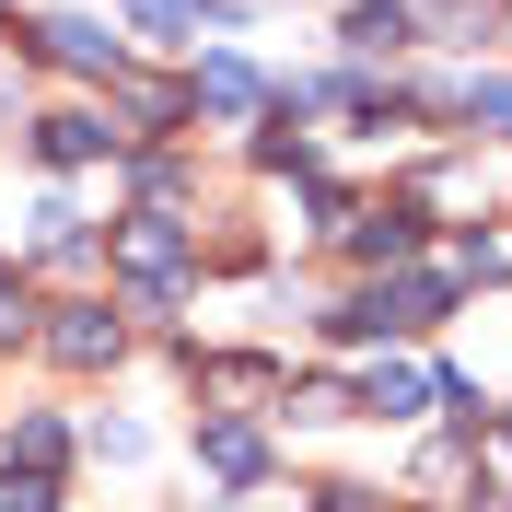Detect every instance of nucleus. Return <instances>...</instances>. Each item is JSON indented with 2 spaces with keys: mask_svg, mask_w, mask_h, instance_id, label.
Returning <instances> with one entry per match:
<instances>
[{
  "mask_svg": "<svg viewBox=\"0 0 512 512\" xmlns=\"http://www.w3.org/2000/svg\"><path fill=\"white\" fill-rule=\"evenodd\" d=\"M47 350H59L70 373H94V361H117V315H105V303H59V326H47Z\"/></svg>",
  "mask_w": 512,
  "mask_h": 512,
  "instance_id": "nucleus-3",
  "label": "nucleus"
},
{
  "mask_svg": "<svg viewBox=\"0 0 512 512\" xmlns=\"http://www.w3.org/2000/svg\"><path fill=\"white\" fill-rule=\"evenodd\" d=\"M326 512H361V489H326Z\"/></svg>",
  "mask_w": 512,
  "mask_h": 512,
  "instance_id": "nucleus-12",
  "label": "nucleus"
},
{
  "mask_svg": "<svg viewBox=\"0 0 512 512\" xmlns=\"http://www.w3.org/2000/svg\"><path fill=\"white\" fill-rule=\"evenodd\" d=\"M361 408L373 419H419V408H443V384L419 373V361H373V373H361Z\"/></svg>",
  "mask_w": 512,
  "mask_h": 512,
  "instance_id": "nucleus-4",
  "label": "nucleus"
},
{
  "mask_svg": "<svg viewBox=\"0 0 512 512\" xmlns=\"http://www.w3.org/2000/svg\"><path fill=\"white\" fill-rule=\"evenodd\" d=\"M128 12H140L152 35H187V24H198V0H128Z\"/></svg>",
  "mask_w": 512,
  "mask_h": 512,
  "instance_id": "nucleus-8",
  "label": "nucleus"
},
{
  "mask_svg": "<svg viewBox=\"0 0 512 512\" xmlns=\"http://www.w3.org/2000/svg\"><path fill=\"white\" fill-rule=\"evenodd\" d=\"M466 105H478L489 128H512V82H478V94H466Z\"/></svg>",
  "mask_w": 512,
  "mask_h": 512,
  "instance_id": "nucleus-11",
  "label": "nucleus"
},
{
  "mask_svg": "<svg viewBox=\"0 0 512 512\" xmlns=\"http://www.w3.org/2000/svg\"><path fill=\"white\" fill-rule=\"evenodd\" d=\"M94 140H117V128H94V117H47V163H82Z\"/></svg>",
  "mask_w": 512,
  "mask_h": 512,
  "instance_id": "nucleus-7",
  "label": "nucleus"
},
{
  "mask_svg": "<svg viewBox=\"0 0 512 512\" xmlns=\"http://www.w3.org/2000/svg\"><path fill=\"white\" fill-rule=\"evenodd\" d=\"M0 512H59V489L47 478H0Z\"/></svg>",
  "mask_w": 512,
  "mask_h": 512,
  "instance_id": "nucleus-9",
  "label": "nucleus"
},
{
  "mask_svg": "<svg viewBox=\"0 0 512 512\" xmlns=\"http://www.w3.org/2000/svg\"><path fill=\"white\" fill-rule=\"evenodd\" d=\"M105 256H117V268H128V291H152V303H163L175 280H187V233L163 222V210H128V222H117V245H105Z\"/></svg>",
  "mask_w": 512,
  "mask_h": 512,
  "instance_id": "nucleus-1",
  "label": "nucleus"
},
{
  "mask_svg": "<svg viewBox=\"0 0 512 512\" xmlns=\"http://www.w3.org/2000/svg\"><path fill=\"white\" fill-rule=\"evenodd\" d=\"M35 47H47L59 70H105V82H117V35H105L94 12H59V24H35Z\"/></svg>",
  "mask_w": 512,
  "mask_h": 512,
  "instance_id": "nucleus-2",
  "label": "nucleus"
},
{
  "mask_svg": "<svg viewBox=\"0 0 512 512\" xmlns=\"http://www.w3.org/2000/svg\"><path fill=\"white\" fill-rule=\"evenodd\" d=\"M198 454H210V478H233V489H245L256 466H268V454H256V431H245V419H222V431H210V443H198Z\"/></svg>",
  "mask_w": 512,
  "mask_h": 512,
  "instance_id": "nucleus-6",
  "label": "nucleus"
},
{
  "mask_svg": "<svg viewBox=\"0 0 512 512\" xmlns=\"http://www.w3.org/2000/svg\"><path fill=\"white\" fill-rule=\"evenodd\" d=\"M198 105H210V117H245V105H256V70L245 59H198Z\"/></svg>",
  "mask_w": 512,
  "mask_h": 512,
  "instance_id": "nucleus-5",
  "label": "nucleus"
},
{
  "mask_svg": "<svg viewBox=\"0 0 512 512\" xmlns=\"http://www.w3.org/2000/svg\"><path fill=\"white\" fill-rule=\"evenodd\" d=\"M24 326H35V291H24V280H0V338H24Z\"/></svg>",
  "mask_w": 512,
  "mask_h": 512,
  "instance_id": "nucleus-10",
  "label": "nucleus"
}]
</instances>
